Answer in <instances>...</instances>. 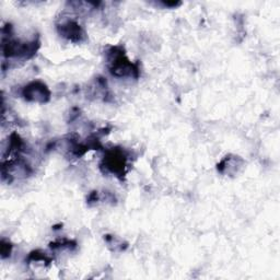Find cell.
<instances>
[{"mask_svg": "<svg viewBox=\"0 0 280 280\" xmlns=\"http://www.w3.org/2000/svg\"><path fill=\"white\" fill-rule=\"evenodd\" d=\"M40 83H33V85L27 87L24 91V95L27 99H33L37 100L41 99V101H45V97L48 96V92L46 90V88L42 85L39 87Z\"/></svg>", "mask_w": 280, "mask_h": 280, "instance_id": "cell-1", "label": "cell"}]
</instances>
